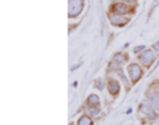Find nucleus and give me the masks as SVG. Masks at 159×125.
Here are the masks:
<instances>
[{
  "label": "nucleus",
  "mask_w": 159,
  "mask_h": 125,
  "mask_svg": "<svg viewBox=\"0 0 159 125\" xmlns=\"http://www.w3.org/2000/svg\"><path fill=\"white\" fill-rule=\"evenodd\" d=\"M82 9V0H69V16L76 17Z\"/></svg>",
  "instance_id": "nucleus-1"
},
{
  "label": "nucleus",
  "mask_w": 159,
  "mask_h": 125,
  "mask_svg": "<svg viewBox=\"0 0 159 125\" xmlns=\"http://www.w3.org/2000/svg\"><path fill=\"white\" fill-rule=\"evenodd\" d=\"M129 75H130V79L133 83L138 81L139 79L142 76V69L141 67L138 65V64H131L130 67H129Z\"/></svg>",
  "instance_id": "nucleus-2"
},
{
  "label": "nucleus",
  "mask_w": 159,
  "mask_h": 125,
  "mask_svg": "<svg viewBox=\"0 0 159 125\" xmlns=\"http://www.w3.org/2000/svg\"><path fill=\"white\" fill-rule=\"evenodd\" d=\"M110 8H111V11H113V12L119 13V15L126 13V12L129 11L127 6H125V4H122V3H116V4H113V6H111Z\"/></svg>",
  "instance_id": "nucleus-3"
},
{
  "label": "nucleus",
  "mask_w": 159,
  "mask_h": 125,
  "mask_svg": "<svg viewBox=\"0 0 159 125\" xmlns=\"http://www.w3.org/2000/svg\"><path fill=\"white\" fill-rule=\"evenodd\" d=\"M154 57H155V55H154L152 51H150V49H147V51H145L142 55H141V60L142 61H145L146 64H150L154 61Z\"/></svg>",
  "instance_id": "nucleus-4"
},
{
  "label": "nucleus",
  "mask_w": 159,
  "mask_h": 125,
  "mask_svg": "<svg viewBox=\"0 0 159 125\" xmlns=\"http://www.w3.org/2000/svg\"><path fill=\"white\" fill-rule=\"evenodd\" d=\"M129 22V19L126 17H122V16H117V15H113L110 16V23L114 24V26H123Z\"/></svg>",
  "instance_id": "nucleus-5"
},
{
  "label": "nucleus",
  "mask_w": 159,
  "mask_h": 125,
  "mask_svg": "<svg viewBox=\"0 0 159 125\" xmlns=\"http://www.w3.org/2000/svg\"><path fill=\"white\" fill-rule=\"evenodd\" d=\"M109 92L111 94H117L119 92V84L116 80H110V81H109Z\"/></svg>",
  "instance_id": "nucleus-6"
},
{
  "label": "nucleus",
  "mask_w": 159,
  "mask_h": 125,
  "mask_svg": "<svg viewBox=\"0 0 159 125\" xmlns=\"http://www.w3.org/2000/svg\"><path fill=\"white\" fill-rule=\"evenodd\" d=\"M88 103H89V105L90 107H97L98 104H99V99L97 94H90L88 99Z\"/></svg>",
  "instance_id": "nucleus-7"
},
{
  "label": "nucleus",
  "mask_w": 159,
  "mask_h": 125,
  "mask_svg": "<svg viewBox=\"0 0 159 125\" xmlns=\"http://www.w3.org/2000/svg\"><path fill=\"white\" fill-rule=\"evenodd\" d=\"M141 112L147 113L148 116H151V117H157L155 112H152V111H151V107H150V105H142V107H141Z\"/></svg>",
  "instance_id": "nucleus-8"
},
{
  "label": "nucleus",
  "mask_w": 159,
  "mask_h": 125,
  "mask_svg": "<svg viewBox=\"0 0 159 125\" xmlns=\"http://www.w3.org/2000/svg\"><path fill=\"white\" fill-rule=\"evenodd\" d=\"M78 125H92V120L88 116H82L78 120Z\"/></svg>",
  "instance_id": "nucleus-9"
},
{
  "label": "nucleus",
  "mask_w": 159,
  "mask_h": 125,
  "mask_svg": "<svg viewBox=\"0 0 159 125\" xmlns=\"http://www.w3.org/2000/svg\"><path fill=\"white\" fill-rule=\"evenodd\" d=\"M123 60H125V57H123L121 53H117L116 56H114V59H113V64H122Z\"/></svg>",
  "instance_id": "nucleus-10"
},
{
  "label": "nucleus",
  "mask_w": 159,
  "mask_h": 125,
  "mask_svg": "<svg viewBox=\"0 0 159 125\" xmlns=\"http://www.w3.org/2000/svg\"><path fill=\"white\" fill-rule=\"evenodd\" d=\"M96 87L98 89H102L103 88V81H102V80H97V81H96Z\"/></svg>",
  "instance_id": "nucleus-11"
},
{
  "label": "nucleus",
  "mask_w": 159,
  "mask_h": 125,
  "mask_svg": "<svg viewBox=\"0 0 159 125\" xmlns=\"http://www.w3.org/2000/svg\"><path fill=\"white\" fill-rule=\"evenodd\" d=\"M89 112H92L93 114H98V109H94L92 107H89Z\"/></svg>",
  "instance_id": "nucleus-12"
},
{
  "label": "nucleus",
  "mask_w": 159,
  "mask_h": 125,
  "mask_svg": "<svg viewBox=\"0 0 159 125\" xmlns=\"http://www.w3.org/2000/svg\"><path fill=\"white\" fill-rule=\"evenodd\" d=\"M154 48H155V49H158V52H159V43H157L155 46H154Z\"/></svg>",
  "instance_id": "nucleus-13"
}]
</instances>
